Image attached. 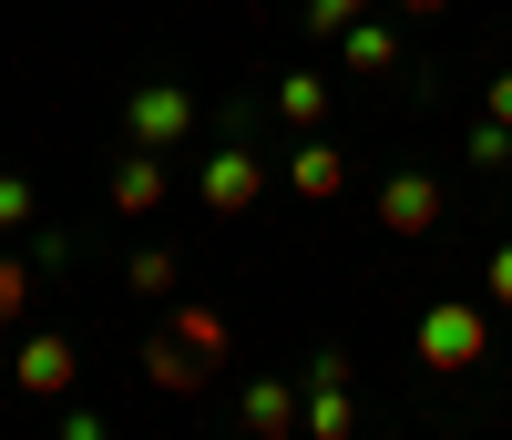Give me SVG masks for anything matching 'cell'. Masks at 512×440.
<instances>
[{
  "instance_id": "obj_1",
  "label": "cell",
  "mask_w": 512,
  "mask_h": 440,
  "mask_svg": "<svg viewBox=\"0 0 512 440\" xmlns=\"http://www.w3.org/2000/svg\"><path fill=\"white\" fill-rule=\"evenodd\" d=\"M226 338H236L226 307H175V318L144 338V379H154V389H205L216 359H226Z\"/></svg>"
},
{
  "instance_id": "obj_2",
  "label": "cell",
  "mask_w": 512,
  "mask_h": 440,
  "mask_svg": "<svg viewBox=\"0 0 512 440\" xmlns=\"http://www.w3.org/2000/svg\"><path fill=\"white\" fill-rule=\"evenodd\" d=\"M410 348H420V369H431V379H461V369L492 359V318H482L472 297H431V307H420V328H410Z\"/></svg>"
},
{
  "instance_id": "obj_3",
  "label": "cell",
  "mask_w": 512,
  "mask_h": 440,
  "mask_svg": "<svg viewBox=\"0 0 512 440\" xmlns=\"http://www.w3.org/2000/svg\"><path fill=\"white\" fill-rule=\"evenodd\" d=\"M369 215H379V236H431L451 215V185L441 174H390V185L369 195Z\"/></svg>"
},
{
  "instance_id": "obj_4",
  "label": "cell",
  "mask_w": 512,
  "mask_h": 440,
  "mask_svg": "<svg viewBox=\"0 0 512 440\" xmlns=\"http://www.w3.org/2000/svg\"><path fill=\"white\" fill-rule=\"evenodd\" d=\"M11 379L31 389V400H72V379H82V348H72L62 328H31V338L11 348Z\"/></svg>"
},
{
  "instance_id": "obj_5",
  "label": "cell",
  "mask_w": 512,
  "mask_h": 440,
  "mask_svg": "<svg viewBox=\"0 0 512 440\" xmlns=\"http://www.w3.org/2000/svg\"><path fill=\"white\" fill-rule=\"evenodd\" d=\"M123 123H134V144H154V154H164V144H185L205 113H195V93H185V82H144V93L123 103Z\"/></svg>"
},
{
  "instance_id": "obj_6",
  "label": "cell",
  "mask_w": 512,
  "mask_h": 440,
  "mask_svg": "<svg viewBox=\"0 0 512 440\" xmlns=\"http://www.w3.org/2000/svg\"><path fill=\"white\" fill-rule=\"evenodd\" d=\"M256 195H267V164H256L246 144H216V154H205V215H246Z\"/></svg>"
},
{
  "instance_id": "obj_7",
  "label": "cell",
  "mask_w": 512,
  "mask_h": 440,
  "mask_svg": "<svg viewBox=\"0 0 512 440\" xmlns=\"http://www.w3.org/2000/svg\"><path fill=\"white\" fill-rule=\"evenodd\" d=\"M236 420H246V440H308V400H297L287 379H246Z\"/></svg>"
},
{
  "instance_id": "obj_8",
  "label": "cell",
  "mask_w": 512,
  "mask_h": 440,
  "mask_svg": "<svg viewBox=\"0 0 512 440\" xmlns=\"http://www.w3.org/2000/svg\"><path fill=\"white\" fill-rule=\"evenodd\" d=\"M287 195L297 205H338V195H349V154H338V144H297L287 154Z\"/></svg>"
},
{
  "instance_id": "obj_9",
  "label": "cell",
  "mask_w": 512,
  "mask_h": 440,
  "mask_svg": "<svg viewBox=\"0 0 512 440\" xmlns=\"http://www.w3.org/2000/svg\"><path fill=\"white\" fill-rule=\"evenodd\" d=\"M154 205H164V154L134 144V154L113 164V215H154Z\"/></svg>"
},
{
  "instance_id": "obj_10",
  "label": "cell",
  "mask_w": 512,
  "mask_h": 440,
  "mask_svg": "<svg viewBox=\"0 0 512 440\" xmlns=\"http://www.w3.org/2000/svg\"><path fill=\"white\" fill-rule=\"evenodd\" d=\"M308 440H359V379H308Z\"/></svg>"
},
{
  "instance_id": "obj_11",
  "label": "cell",
  "mask_w": 512,
  "mask_h": 440,
  "mask_svg": "<svg viewBox=\"0 0 512 440\" xmlns=\"http://www.w3.org/2000/svg\"><path fill=\"white\" fill-rule=\"evenodd\" d=\"M52 256H62V236H41V256H0V328L31 307V287L52 277Z\"/></svg>"
},
{
  "instance_id": "obj_12",
  "label": "cell",
  "mask_w": 512,
  "mask_h": 440,
  "mask_svg": "<svg viewBox=\"0 0 512 440\" xmlns=\"http://www.w3.org/2000/svg\"><path fill=\"white\" fill-rule=\"evenodd\" d=\"M338 52H349V72L379 82V72H400V31H390V21H349V31H338Z\"/></svg>"
},
{
  "instance_id": "obj_13",
  "label": "cell",
  "mask_w": 512,
  "mask_h": 440,
  "mask_svg": "<svg viewBox=\"0 0 512 440\" xmlns=\"http://www.w3.org/2000/svg\"><path fill=\"white\" fill-rule=\"evenodd\" d=\"M175 277H185V256H175V246H144V256H123V287H134V297H175Z\"/></svg>"
},
{
  "instance_id": "obj_14",
  "label": "cell",
  "mask_w": 512,
  "mask_h": 440,
  "mask_svg": "<svg viewBox=\"0 0 512 440\" xmlns=\"http://www.w3.org/2000/svg\"><path fill=\"white\" fill-rule=\"evenodd\" d=\"M277 113L297 123V134H308V123L328 113V82H318V72H287V82H277Z\"/></svg>"
},
{
  "instance_id": "obj_15",
  "label": "cell",
  "mask_w": 512,
  "mask_h": 440,
  "mask_svg": "<svg viewBox=\"0 0 512 440\" xmlns=\"http://www.w3.org/2000/svg\"><path fill=\"white\" fill-rule=\"evenodd\" d=\"M461 154H472L482 174H502V164H512V123H492V113H482V123H472V144H461Z\"/></svg>"
},
{
  "instance_id": "obj_16",
  "label": "cell",
  "mask_w": 512,
  "mask_h": 440,
  "mask_svg": "<svg viewBox=\"0 0 512 440\" xmlns=\"http://www.w3.org/2000/svg\"><path fill=\"white\" fill-rule=\"evenodd\" d=\"M41 215V195H31V174H0V236H21Z\"/></svg>"
},
{
  "instance_id": "obj_17",
  "label": "cell",
  "mask_w": 512,
  "mask_h": 440,
  "mask_svg": "<svg viewBox=\"0 0 512 440\" xmlns=\"http://www.w3.org/2000/svg\"><path fill=\"white\" fill-rule=\"evenodd\" d=\"M482 307H502V318H512V246H492V267H482Z\"/></svg>"
},
{
  "instance_id": "obj_18",
  "label": "cell",
  "mask_w": 512,
  "mask_h": 440,
  "mask_svg": "<svg viewBox=\"0 0 512 440\" xmlns=\"http://www.w3.org/2000/svg\"><path fill=\"white\" fill-rule=\"evenodd\" d=\"M349 21H369V0H308V31H349Z\"/></svg>"
},
{
  "instance_id": "obj_19",
  "label": "cell",
  "mask_w": 512,
  "mask_h": 440,
  "mask_svg": "<svg viewBox=\"0 0 512 440\" xmlns=\"http://www.w3.org/2000/svg\"><path fill=\"white\" fill-rule=\"evenodd\" d=\"M52 440H113V420H103V410H62V430H52Z\"/></svg>"
},
{
  "instance_id": "obj_20",
  "label": "cell",
  "mask_w": 512,
  "mask_h": 440,
  "mask_svg": "<svg viewBox=\"0 0 512 440\" xmlns=\"http://www.w3.org/2000/svg\"><path fill=\"white\" fill-rule=\"evenodd\" d=\"M482 113H492V123H512V72H492V82H482Z\"/></svg>"
},
{
  "instance_id": "obj_21",
  "label": "cell",
  "mask_w": 512,
  "mask_h": 440,
  "mask_svg": "<svg viewBox=\"0 0 512 440\" xmlns=\"http://www.w3.org/2000/svg\"><path fill=\"white\" fill-rule=\"evenodd\" d=\"M400 11H410V21H441V11H451V0H400Z\"/></svg>"
}]
</instances>
